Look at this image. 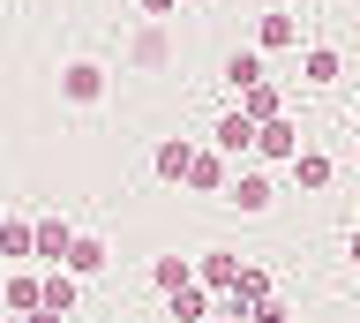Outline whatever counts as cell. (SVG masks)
Returning <instances> with one entry per match:
<instances>
[{
  "instance_id": "6da1fadb",
  "label": "cell",
  "mask_w": 360,
  "mask_h": 323,
  "mask_svg": "<svg viewBox=\"0 0 360 323\" xmlns=\"http://www.w3.org/2000/svg\"><path fill=\"white\" fill-rule=\"evenodd\" d=\"M255 136H263V120H255V113H225V120H218V151H225V158L255 151Z\"/></svg>"
},
{
  "instance_id": "7a4b0ae2",
  "label": "cell",
  "mask_w": 360,
  "mask_h": 323,
  "mask_svg": "<svg viewBox=\"0 0 360 323\" xmlns=\"http://www.w3.org/2000/svg\"><path fill=\"white\" fill-rule=\"evenodd\" d=\"M255 151H263V158H300V136H292V120H263Z\"/></svg>"
},
{
  "instance_id": "3957f363",
  "label": "cell",
  "mask_w": 360,
  "mask_h": 323,
  "mask_svg": "<svg viewBox=\"0 0 360 323\" xmlns=\"http://www.w3.org/2000/svg\"><path fill=\"white\" fill-rule=\"evenodd\" d=\"M233 203L240 210H270V181L263 173H240V181H233Z\"/></svg>"
},
{
  "instance_id": "277c9868",
  "label": "cell",
  "mask_w": 360,
  "mask_h": 323,
  "mask_svg": "<svg viewBox=\"0 0 360 323\" xmlns=\"http://www.w3.org/2000/svg\"><path fill=\"white\" fill-rule=\"evenodd\" d=\"M188 165H195L188 143H158V173H165V181H188Z\"/></svg>"
},
{
  "instance_id": "5b68a950",
  "label": "cell",
  "mask_w": 360,
  "mask_h": 323,
  "mask_svg": "<svg viewBox=\"0 0 360 323\" xmlns=\"http://www.w3.org/2000/svg\"><path fill=\"white\" fill-rule=\"evenodd\" d=\"M188 181H195V188H225V158H218V151H195Z\"/></svg>"
},
{
  "instance_id": "8992f818",
  "label": "cell",
  "mask_w": 360,
  "mask_h": 323,
  "mask_svg": "<svg viewBox=\"0 0 360 323\" xmlns=\"http://www.w3.org/2000/svg\"><path fill=\"white\" fill-rule=\"evenodd\" d=\"M225 83H233V91L263 83V61H255V53H233V61H225Z\"/></svg>"
},
{
  "instance_id": "52a82bcc",
  "label": "cell",
  "mask_w": 360,
  "mask_h": 323,
  "mask_svg": "<svg viewBox=\"0 0 360 323\" xmlns=\"http://www.w3.org/2000/svg\"><path fill=\"white\" fill-rule=\"evenodd\" d=\"M38 248H45V255H53V263H60V255H68V248H75V233H68V226H60V218H45V226H38Z\"/></svg>"
},
{
  "instance_id": "ba28073f",
  "label": "cell",
  "mask_w": 360,
  "mask_h": 323,
  "mask_svg": "<svg viewBox=\"0 0 360 323\" xmlns=\"http://www.w3.org/2000/svg\"><path fill=\"white\" fill-rule=\"evenodd\" d=\"M248 106H240V113H255V120H278V91H270V83H248Z\"/></svg>"
},
{
  "instance_id": "9c48e42d",
  "label": "cell",
  "mask_w": 360,
  "mask_h": 323,
  "mask_svg": "<svg viewBox=\"0 0 360 323\" xmlns=\"http://www.w3.org/2000/svg\"><path fill=\"white\" fill-rule=\"evenodd\" d=\"M45 308H60V316L75 308V278H68V271H53V278H45Z\"/></svg>"
},
{
  "instance_id": "30bf717a",
  "label": "cell",
  "mask_w": 360,
  "mask_h": 323,
  "mask_svg": "<svg viewBox=\"0 0 360 323\" xmlns=\"http://www.w3.org/2000/svg\"><path fill=\"white\" fill-rule=\"evenodd\" d=\"M292 173H300V188H323V181H330V158L308 151V158H292Z\"/></svg>"
},
{
  "instance_id": "8fae6325",
  "label": "cell",
  "mask_w": 360,
  "mask_h": 323,
  "mask_svg": "<svg viewBox=\"0 0 360 323\" xmlns=\"http://www.w3.org/2000/svg\"><path fill=\"white\" fill-rule=\"evenodd\" d=\"M98 263H105L98 241H75V248H68V271H98Z\"/></svg>"
},
{
  "instance_id": "7c38bea8",
  "label": "cell",
  "mask_w": 360,
  "mask_h": 323,
  "mask_svg": "<svg viewBox=\"0 0 360 323\" xmlns=\"http://www.w3.org/2000/svg\"><path fill=\"white\" fill-rule=\"evenodd\" d=\"M330 75H338V53L315 46V53H308V83H330Z\"/></svg>"
},
{
  "instance_id": "4fadbf2b",
  "label": "cell",
  "mask_w": 360,
  "mask_h": 323,
  "mask_svg": "<svg viewBox=\"0 0 360 323\" xmlns=\"http://www.w3.org/2000/svg\"><path fill=\"white\" fill-rule=\"evenodd\" d=\"M68 98H98V68H90V61H83V68H68Z\"/></svg>"
},
{
  "instance_id": "5bb4252c",
  "label": "cell",
  "mask_w": 360,
  "mask_h": 323,
  "mask_svg": "<svg viewBox=\"0 0 360 323\" xmlns=\"http://www.w3.org/2000/svg\"><path fill=\"white\" fill-rule=\"evenodd\" d=\"M173 316H180V323L202 316V293H195V286H173Z\"/></svg>"
},
{
  "instance_id": "9a60e30c",
  "label": "cell",
  "mask_w": 360,
  "mask_h": 323,
  "mask_svg": "<svg viewBox=\"0 0 360 323\" xmlns=\"http://www.w3.org/2000/svg\"><path fill=\"white\" fill-rule=\"evenodd\" d=\"M30 241H38V233L22 226V218H8V233H0V248H8V255H22V248H30Z\"/></svg>"
},
{
  "instance_id": "2e32d148",
  "label": "cell",
  "mask_w": 360,
  "mask_h": 323,
  "mask_svg": "<svg viewBox=\"0 0 360 323\" xmlns=\"http://www.w3.org/2000/svg\"><path fill=\"white\" fill-rule=\"evenodd\" d=\"M263 46H292V15H263Z\"/></svg>"
},
{
  "instance_id": "e0dca14e",
  "label": "cell",
  "mask_w": 360,
  "mask_h": 323,
  "mask_svg": "<svg viewBox=\"0 0 360 323\" xmlns=\"http://www.w3.org/2000/svg\"><path fill=\"white\" fill-rule=\"evenodd\" d=\"M143 8H150V15H173V0H143Z\"/></svg>"
},
{
  "instance_id": "ac0fdd59",
  "label": "cell",
  "mask_w": 360,
  "mask_h": 323,
  "mask_svg": "<svg viewBox=\"0 0 360 323\" xmlns=\"http://www.w3.org/2000/svg\"><path fill=\"white\" fill-rule=\"evenodd\" d=\"M30 323H60V308H45V316H30Z\"/></svg>"
},
{
  "instance_id": "d6986e66",
  "label": "cell",
  "mask_w": 360,
  "mask_h": 323,
  "mask_svg": "<svg viewBox=\"0 0 360 323\" xmlns=\"http://www.w3.org/2000/svg\"><path fill=\"white\" fill-rule=\"evenodd\" d=\"M353 263H360V233H353Z\"/></svg>"
}]
</instances>
